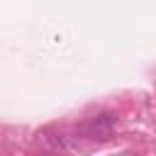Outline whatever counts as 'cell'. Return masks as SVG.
I'll list each match as a JSON object with an SVG mask.
<instances>
[{"label": "cell", "instance_id": "cell-2", "mask_svg": "<svg viewBox=\"0 0 156 156\" xmlns=\"http://www.w3.org/2000/svg\"><path fill=\"white\" fill-rule=\"evenodd\" d=\"M39 139H41V144H44L46 149H51V151H66V149H71L68 136L61 134V132H41Z\"/></svg>", "mask_w": 156, "mask_h": 156}, {"label": "cell", "instance_id": "cell-1", "mask_svg": "<svg viewBox=\"0 0 156 156\" xmlns=\"http://www.w3.org/2000/svg\"><path fill=\"white\" fill-rule=\"evenodd\" d=\"M115 127H117V115L105 112V115L93 117L88 124H83V134L88 139H93V141H107V139H112Z\"/></svg>", "mask_w": 156, "mask_h": 156}]
</instances>
